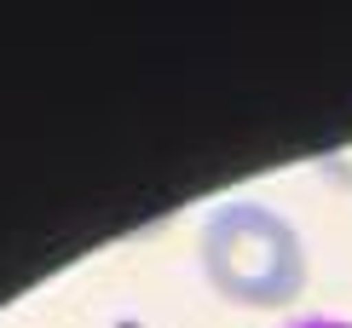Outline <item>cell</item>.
<instances>
[{"label":"cell","mask_w":352,"mask_h":328,"mask_svg":"<svg viewBox=\"0 0 352 328\" xmlns=\"http://www.w3.org/2000/svg\"><path fill=\"white\" fill-rule=\"evenodd\" d=\"M197 259H202L208 288L243 311H289L312 282L295 219H283L277 207L248 202V196L219 202L202 219Z\"/></svg>","instance_id":"cell-1"},{"label":"cell","mask_w":352,"mask_h":328,"mask_svg":"<svg viewBox=\"0 0 352 328\" xmlns=\"http://www.w3.org/2000/svg\"><path fill=\"white\" fill-rule=\"evenodd\" d=\"M283 328H352L346 317H329V311H306V317H289Z\"/></svg>","instance_id":"cell-2"}]
</instances>
